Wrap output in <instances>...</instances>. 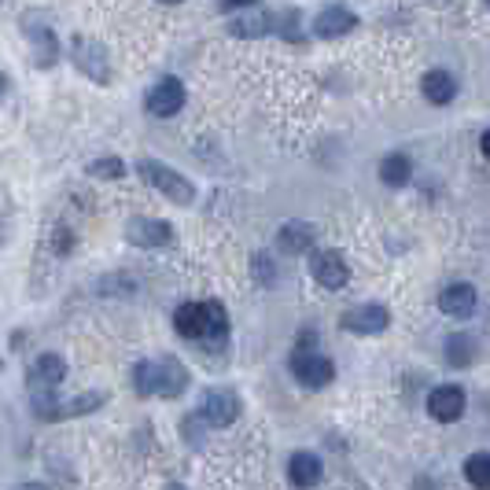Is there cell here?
Returning a JSON list of instances; mask_svg holds the SVG:
<instances>
[{
    "mask_svg": "<svg viewBox=\"0 0 490 490\" xmlns=\"http://www.w3.org/2000/svg\"><path fill=\"white\" fill-rule=\"evenodd\" d=\"M137 391L148 399V395H159V365L155 361H141L137 365Z\"/></svg>",
    "mask_w": 490,
    "mask_h": 490,
    "instance_id": "cell-21",
    "label": "cell"
},
{
    "mask_svg": "<svg viewBox=\"0 0 490 490\" xmlns=\"http://www.w3.org/2000/svg\"><path fill=\"white\" fill-rule=\"evenodd\" d=\"M70 59H74V67H78L85 78H92L96 85H108V81H111L108 52H104V45H96L92 37H74V41H70Z\"/></svg>",
    "mask_w": 490,
    "mask_h": 490,
    "instance_id": "cell-2",
    "label": "cell"
},
{
    "mask_svg": "<svg viewBox=\"0 0 490 490\" xmlns=\"http://www.w3.org/2000/svg\"><path fill=\"white\" fill-rule=\"evenodd\" d=\"M318 34L321 37H339V34H347L350 26H354V16L347 12V8H339V5H332V8H325L321 16H318Z\"/></svg>",
    "mask_w": 490,
    "mask_h": 490,
    "instance_id": "cell-17",
    "label": "cell"
},
{
    "mask_svg": "<svg viewBox=\"0 0 490 490\" xmlns=\"http://www.w3.org/2000/svg\"><path fill=\"white\" fill-rule=\"evenodd\" d=\"M321 475H325V468H321V457H318V454H310V450L291 454V461H287V479L296 483L299 490L318 486V483H321Z\"/></svg>",
    "mask_w": 490,
    "mask_h": 490,
    "instance_id": "cell-8",
    "label": "cell"
},
{
    "mask_svg": "<svg viewBox=\"0 0 490 490\" xmlns=\"http://www.w3.org/2000/svg\"><path fill=\"white\" fill-rule=\"evenodd\" d=\"M424 96H428L432 104L446 108L454 96H457V81H454V74H446V70H432V74H424Z\"/></svg>",
    "mask_w": 490,
    "mask_h": 490,
    "instance_id": "cell-16",
    "label": "cell"
},
{
    "mask_svg": "<svg viewBox=\"0 0 490 490\" xmlns=\"http://www.w3.org/2000/svg\"><path fill=\"white\" fill-rule=\"evenodd\" d=\"M30 380H34V387L52 391V387H59L67 380V361L59 354H41L34 361V369H30Z\"/></svg>",
    "mask_w": 490,
    "mask_h": 490,
    "instance_id": "cell-11",
    "label": "cell"
},
{
    "mask_svg": "<svg viewBox=\"0 0 490 490\" xmlns=\"http://www.w3.org/2000/svg\"><path fill=\"white\" fill-rule=\"evenodd\" d=\"M89 173L92 177H104V181H115V177L126 173V162L122 159H96V162H89Z\"/></svg>",
    "mask_w": 490,
    "mask_h": 490,
    "instance_id": "cell-23",
    "label": "cell"
},
{
    "mask_svg": "<svg viewBox=\"0 0 490 490\" xmlns=\"http://www.w3.org/2000/svg\"><path fill=\"white\" fill-rule=\"evenodd\" d=\"M30 34V41H34V63H41V67H52L56 63V56H59V41L52 37V30L48 26H30L26 30Z\"/></svg>",
    "mask_w": 490,
    "mask_h": 490,
    "instance_id": "cell-18",
    "label": "cell"
},
{
    "mask_svg": "<svg viewBox=\"0 0 490 490\" xmlns=\"http://www.w3.org/2000/svg\"><path fill=\"white\" fill-rule=\"evenodd\" d=\"M5 92H8V78H5V74H0V96H5Z\"/></svg>",
    "mask_w": 490,
    "mask_h": 490,
    "instance_id": "cell-27",
    "label": "cell"
},
{
    "mask_svg": "<svg viewBox=\"0 0 490 490\" xmlns=\"http://www.w3.org/2000/svg\"><path fill=\"white\" fill-rule=\"evenodd\" d=\"M291 372H296L299 383L307 387H328L336 380V365L314 350H296L291 354Z\"/></svg>",
    "mask_w": 490,
    "mask_h": 490,
    "instance_id": "cell-3",
    "label": "cell"
},
{
    "mask_svg": "<svg viewBox=\"0 0 490 490\" xmlns=\"http://www.w3.org/2000/svg\"><path fill=\"white\" fill-rule=\"evenodd\" d=\"M240 413V402L233 391H207L203 402H200V417L211 424V428H229Z\"/></svg>",
    "mask_w": 490,
    "mask_h": 490,
    "instance_id": "cell-6",
    "label": "cell"
},
{
    "mask_svg": "<svg viewBox=\"0 0 490 490\" xmlns=\"http://www.w3.org/2000/svg\"><path fill=\"white\" fill-rule=\"evenodd\" d=\"M343 325H347L350 332H361V336L383 332V328H387V310H383V307H358V310H350V314L343 318Z\"/></svg>",
    "mask_w": 490,
    "mask_h": 490,
    "instance_id": "cell-14",
    "label": "cell"
},
{
    "mask_svg": "<svg viewBox=\"0 0 490 490\" xmlns=\"http://www.w3.org/2000/svg\"><path fill=\"white\" fill-rule=\"evenodd\" d=\"M439 307L450 318H468L475 310V287L472 284H450L443 296H439Z\"/></svg>",
    "mask_w": 490,
    "mask_h": 490,
    "instance_id": "cell-12",
    "label": "cell"
},
{
    "mask_svg": "<svg viewBox=\"0 0 490 490\" xmlns=\"http://www.w3.org/2000/svg\"><path fill=\"white\" fill-rule=\"evenodd\" d=\"M410 173H413V166H410V159H406V155H387V159L380 162V177H383V184H391V188L406 184V181H410Z\"/></svg>",
    "mask_w": 490,
    "mask_h": 490,
    "instance_id": "cell-19",
    "label": "cell"
},
{
    "mask_svg": "<svg viewBox=\"0 0 490 490\" xmlns=\"http://www.w3.org/2000/svg\"><path fill=\"white\" fill-rule=\"evenodd\" d=\"M16 490H48L45 483H23V486H16Z\"/></svg>",
    "mask_w": 490,
    "mask_h": 490,
    "instance_id": "cell-26",
    "label": "cell"
},
{
    "mask_svg": "<svg viewBox=\"0 0 490 490\" xmlns=\"http://www.w3.org/2000/svg\"><path fill=\"white\" fill-rule=\"evenodd\" d=\"M100 402H104V395H81L78 402H70V410H67V413H89V410H96Z\"/></svg>",
    "mask_w": 490,
    "mask_h": 490,
    "instance_id": "cell-24",
    "label": "cell"
},
{
    "mask_svg": "<svg viewBox=\"0 0 490 490\" xmlns=\"http://www.w3.org/2000/svg\"><path fill=\"white\" fill-rule=\"evenodd\" d=\"M126 240L133 247H166L173 240V225L162 218H130Z\"/></svg>",
    "mask_w": 490,
    "mask_h": 490,
    "instance_id": "cell-5",
    "label": "cell"
},
{
    "mask_svg": "<svg viewBox=\"0 0 490 490\" xmlns=\"http://www.w3.org/2000/svg\"><path fill=\"white\" fill-rule=\"evenodd\" d=\"M137 170H141V177H144L151 188H159V192L166 195V200H173V203H181V207H188V203L195 200V184H192L184 173H177L173 166H166V162H159V159H141Z\"/></svg>",
    "mask_w": 490,
    "mask_h": 490,
    "instance_id": "cell-1",
    "label": "cell"
},
{
    "mask_svg": "<svg viewBox=\"0 0 490 490\" xmlns=\"http://www.w3.org/2000/svg\"><path fill=\"white\" fill-rule=\"evenodd\" d=\"M314 276H318L321 287H332V291H336V287L347 284L350 269H347V262H343L339 251H321V255L314 258Z\"/></svg>",
    "mask_w": 490,
    "mask_h": 490,
    "instance_id": "cell-10",
    "label": "cell"
},
{
    "mask_svg": "<svg viewBox=\"0 0 490 490\" xmlns=\"http://www.w3.org/2000/svg\"><path fill=\"white\" fill-rule=\"evenodd\" d=\"M203 307H207V336L222 339V336H225V328H229L225 307H222V303H203Z\"/></svg>",
    "mask_w": 490,
    "mask_h": 490,
    "instance_id": "cell-22",
    "label": "cell"
},
{
    "mask_svg": "<svg viewBox=\"0 0 490 490\" xmlns=\"http://www.w3.org/2000/svg\"><path fill=\"white\" fill-rule=\"evenodd\" d=\"M173 328L184 339H203L207 336V307L203 303H184L173 310Z\"/></svg>",
    "mask_w": 490,
    "mask_h": 490,
    "instance_id": "cell-9",
    "label": "cell"
},
{
    "mask_svg": "<svg viewBox=\"0 0 490 490\" xmlns=\"http://www.w3.org/2000/svg\"><path fill=\"white\" fill-rule=\"evenodd\" d=\"M479 144H483V155H486V159H490V130H486V133H483V141H479Z\"/></svg>",
    "mask_w": 490,
    "mask_h": 490,
    "instance_id": "cell-25",
    "label": "cell"
},
{
    "mask_svg": "<svg viewBox=\"0 0 490 490\" xmlns=\"http://www.w3.org/2000/svg\"><path fill=\"white\" fill-rule=\"evenodd\" d=\"M276 244H280L284 255H303V251L314 244V225H307V222H287V225L280 229V236H276Z\"/></svg>",
    "mask_w": 490,
    "mask_h": 490,
    "instance_id": "cell-15",
    "label": "cell"
},
{
    "mask_svg": "<svg viewBox=\"0 0 490 490\" xmlns=\"http://www.w3.org/2000/svg\"><path fill=\"white\" fill-rule=\"evenodd\" d=\"M428 413L435 421H443V424L461 421V413H464V391L461 387H435L432 395H428Z\"/></svg>",
    "mask_w": 490,
    "mask_h": 490,
    "instance_id": "cell-7",
    "label": "cell"
},
{
    "mask_svg": "<svg viewBox=\"0 0 490 490\" xmlns=\"http://www.w3.org/2000/svg\"><path fill=\"white\" fill-rule=\"evenodd\" d=\"M148 115H155V119H170V115H177L181 108H184V85L177 81V78H162L159 85H151V92H148Z\"/></svg>",
    "mask_w": 490,
    "mask_h": 490,
    "instance_id": "cell-4",
    "label": "cell"
},
{
    "mask_svg": "<svg viewBox=\"0 0 490 490\" xmlns=\"http://www.w3.org/2000/svg\"><path fill=\"white\" fill-rule=\"evenodd\" d=\"M155 365H159V395H162V399H177L181 391L188 387L184 365L173 361V358H162V361H155Z\"/></svg>",
    "mask_w": 490,
    "mask_h": 490,
    "instance_id": "cell-13",
    "label": "cell"
},
{
    "mask_svg": "<svg viewBox=\"0 0 490 490\" xmlns=\"http://www.w3.org/2000/svg\"><path fill=\"white\" fill-rule=\"evenodd\" d=\"M464 479L475 490H490V454H472L464 461Z\"/></svg>",
    "mask_w": 490,
    "mask_h": 490,
    "instance_id": "cell-20",
    "label": "cell"
}]
</instances>
